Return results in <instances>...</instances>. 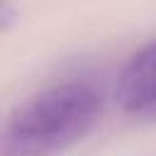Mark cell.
Returning <instances> with one entry per match:
<instances>
[{
  "label": "cell",
  "instance_id": "cell-2",
  "mask_svg": "<svg viewBox=\"0 0 156 156\" xmlns=\"http://www.w3.org/2000/svg\"><path fill=\"white\" fill-rule=\"evenodd\" d=\"M115 98L124 115L146 122L156 119V39L129 54L117 76Z\"/></svg>",
  "mask_w": 156,
  "mask_h": 156
},
{
  "label": "cell",
  "instance_id": "cell-1",
  "mask_svg": "<svg viewBox=\"0 0 156 156\" xmlns=\"http://www.w3.org/2000/svg\"><path fill=\"white\" fill-rule=\"evenodd\" d=\"M100 93L78 80L34 90L20 100L5 124V141L15 156H51L83 141L100 122Z\"/></svg>",
  "mask_w": 156,
  "mask_h": 156
},
{
  "label": "cell",
  "instance_id": "cell-3",
  "mask_svg": "<svg viewBox=\"0 0 156 156\" xmlns=\"http://www.w3.org/2000/svg\"><path fill=\"white\" fill-rule=\"evenodd\" d=\"M17 7L10 0H0V29H10L17 22Z\"/></svg>",
  "mask_w": 156,
  "mask_h": 156
}]
</instances>
